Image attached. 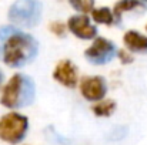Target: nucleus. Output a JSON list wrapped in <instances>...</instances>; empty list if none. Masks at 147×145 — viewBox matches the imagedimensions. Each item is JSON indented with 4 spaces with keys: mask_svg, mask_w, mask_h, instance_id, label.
<instances>
[{
    "mask_svg": "<svg viewBox=\"0 0 147 145\" xmlns=\"http://www.w3.org/2000/svg\"><path fill=\"white\" fill-rule=\"evenodd\" d=\"M117 57L120 58V61H121L123 64H130V63L133 61L131 54H129V53L124 51V50H119V51H117Z\"/></svg>",
    "mask_w": 147,
    "mask_h": 145,
    "instance_id": "2eb2a0df",
    "label": "nucleus"
},
{
    "mask_svg": "<svg viewBox=\"0 0 147 145\" xmlns=\"http://www.w3.org/2000/svg\"><path fill=\"white\" fill-rule=\"evenodd\" d=\"M53 78L59 84H61L67 88H73V87H76V84L79 81L77 68L70 60H61L56 64V67L53 70Z\"/></svg>",
    "mask_w": 147,
    "mask_h": 145,
    "instance_id": "6e6552de",
    "label": "nucleus"
},
{
    "mask_svg": "<svg viewBox=\"0 0 147 145\" xmlns=\"http://www.w3.org/2000/svg\"><path fill=\"white\" fill-rule=\"evenodd\" d=\"M80 93L87 101H101L107 94V83L101 76L84 77L80 81Z\"/></svg>",
    "mask_w": 147,
    "mask_h": 145,
    "instance_id": "423d86ee",
    "label": "nucleus"
},
{
    "mask_svg": "<svg viewBox=\"0 0 147 145\" xmlns=\"http://www.w3.org/2000/svg\"><path fill=\"white\" fill-rule=\"evenodd\" d=\"M92 111L97 117H110L116 111V102L113 100H101L93 105Z\"/></svg>",
    "mask_w": 147,
    "mask_h": 145,
    "instance_id": "f8f14e48",
    "label": "nucleus"
},
{
    "mask_svg": "<svg viewBox=\"0 0 147 145\" xmlns=\"http://www.w3.org/2000/svg\"><path fill=\"white\" fill-rule=\"evenodd\" d=\"M29 130V118L20 112L11 111L0 118V140L3 142L20 144Z\"/></svg>",
    "mask_w": 147,
    "mask_h": 145,
    "instance_id": "20e7f679",
    "label": "nucleus"
},
{
    "mask_svg": "<svg viewBox=\"0 0 147 145\" xmlns=\"http://www.w3.org/2000/svg\"><path fill=\"white\" fill-rule=\"evenodd\" d=\"M146 30H147V26H146Z\"/></svg>",
    "mask_w": 147,
    "mask_h": 145,
    "instance_id": "a211bd4d",
    "label": "nucleus"
},
{
    "mask_svg": "<svg viewBox=\"0 0 147 145\" xmlns=\"http://www.w3.org/2000/svg\"><path fill=\"white\" fill-rule=\"evenodd\" d=\"M69 3L80 14L92 13L93 9H94V0H69Z\"/></svg>",
    "mask_w": 147,
    "mask_h": 145,
    "instance_id": "ddd939ff",
    "label": "nucleus"
},
{
    "mask_svg": "<svg viewBox=\"0 0 147 145\" xmlns=\"http://www.w3.org/2000/svg\"><path fill=\"white\" fill-rule=\"evenodd\" d=\"M134 10H146V6L142 0H119L114 4L113 14L116 23L121 21V16L127 11H134Z\"/></svg>",
    "mask_w": 147,
    "mask_h": 145,
    "instance_id": "9d476101",
    "label": "nucleus"
},
{
    "mask_svg": "<svg viewBox=\"0 0 147 145\" xmlns=\"http://www.w3.org/2000/svg\"><path fill=\"white\" fill-rule=\"evenodd\" d=\"M67 29L71 34L82 40H93L97 36L96 26L92 24L86 14H76L67 20Z\"/></svg>",
    "mask_w": 147,
    "mask_h": 145,
    "instance_id": "0eeeda50",
    "label": "nucleus"
},
{
    "mask_svg": "<svg viewBox=\"0 0 147 145\" xmlns=\"http://www.w3.org/2000/svg\"><path fill=\"white\" fill-rule=\"evenodd\" d=\"M50 31L57 37H64L66 36V26L60 21H53V23H50Z\"/></svg>",
    "mask_w": 147,
    "mask_h": 145,
    "instance_id": "4468645a",
    "label": "nucleus"
},
{
    "mask_svg": "<svg viewBox=\"0 0 147 145\" xmlns=\"http://www.w3.org/2000/svg\"><path fill=\"white\" fill-rule=\"evenodd\" d=\"M36 86L33 80L24 74H14L3 87L0 104L10 110H19L33 102Z\"/></svg>",
    "mask_w": 147,
    "mask_h": 145,
    "instance_id": "f03ea898",
    "label": "nucleus"
},
{
    "mask_svg": "<svg viewBox=\"0 0 147 145\" xmlns=\"http://www.w3.org/2000/svg\"><path fill=\"white\" fill-rule=\"evenodd\" d=\"M142 1H144V3H147V0H142Z\"/></svg>",
    "mask_w": 147,
    "mask_h": 145,
    "instance_id": "f3484780",
    "label": "nucleus"
},
{
    "mask_svg": "<svg viewBox=\"0 0 147 145\" xmlns=\"http://www.w3.org/2000/svg\"><path fill=\"white\" fill-rule=\"evenodd\" d=\"M92 19L98 23V24H106V26H111L113 23H116L114 20V14L109 7H98L93 9L92 11Z\"/></svg>",
    "mask_w": 147,
    "mask_h": 145,
    "instance_id": "9b49d317",
    "label": "nucleus"
},
{
    "mask_svg": "<svg viewBox=\"0 0 147 145\" xmlns=\"http://www.w3.org/2000/svg\"><path fill=\"white\" fill-rule=\"evenodd\" d=\"M39 53L37 40L16 26L0 27V60L9 67H23Z\"/></svg>",
    "mask_w": 147,
    "mask_h": 145,
    "instance_id": "f257e3e1",
    "label": "nucleus"
},
{
    "mask_svg": "<svg viewBox=\"0 0 147 145\" xmlns=\"http://www.w3.org/2000/svg\"><path fill=\"white\" fill-rule=\"evenodd\" d=\"M43 7L39 0H16L9 9V20L16 27L32 29L42 20Z\"/></svg>",
    "mask_w": 147,
    "mask_h": 145,
    "instance_id": "7ed1b4c3",
    "label": "nucleus"
},
{
    "mask_svg": "<svg viewBox=\"0 0 147 145\" xmlns=\"http://www.w3.org/2000/svg\"><path fill=\"white\" fill-rule=\"evenodd\" d=\"M1 80H3V76H1V71H0V84H1Z\"/></svg>",
    "mask_w": 147,
    "mask_h": 145,
    "instance_id": "dca6fc26",
    "label": "nucleus"
},
{
    "mask_svg": "<svg viewBox=\"0 0 147 145\" xmlns=\"http://www.w3.org/2000/svg\"><path fill=\"white\" fill-rule=\"evenodd\" d=\"M117 48L113 41L104 37H96L94 41L86 48L84 55L89 63L94 65H103L106 63H110L117 55Z\"/></svg>",
    "mask_w": 147,
    "mask_h": 145,
    "instance_id": "39448f33",
    "label": "nucleus"
},
{
    "mask_svg": "<svg viewBox=\"0 0 147 145\" xmlns=\"http://www.w3.org/2000/svg\"><path fill=\"white\" fill-rule=\"evenodd\" d=\"M124 46L131 53H139V54H147V36L136 31V30H129L123 36Z\"/></svg>",
    "mask_w": 147,
    "mask_h": 145,
    "instance_id": "1a4fd4ad",
    "label": "nucleus"
}]
</instances>
